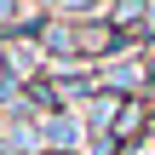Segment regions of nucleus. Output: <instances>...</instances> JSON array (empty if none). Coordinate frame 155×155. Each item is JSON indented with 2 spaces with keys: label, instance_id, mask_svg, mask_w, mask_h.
<instances>
[{
  "label": "nucleus",
  "instance_id": "obj_5",
  "mask_svg": "<svg viewBox=\"0 0 155 155\" xmlns=\"http://www.w3.org/2000/svg\"><path fill=\"white\" fill-rule=\"evenodd\" d=\"M0 86H6V81H0Z\"/></svg>",
  "mask_w": 155,
  "mask_h": 155
},
{
  "label": "nucleus",
  "instance_id": "obj_1",
  "mask_svg": "<svg viewBox=\"0 0 155 155\" xmlns=\"http://www.w3.org/2000/svg\"><path fill=\"white\" fill-rule=\"evenodd\" d=\"M75 132H81V127H75L69 115H58V121H46V138H52V144H75Z\"/></svg>",
  "mask_w": 155,
  "mask_h": 155
},
{
  "label": "nucleus",
  "instance_id": "obj_2",
  "mask_svg": "<svg viewBox=\"0 0 155 155\" xmlns=\"http://www.w3.org/2000/svg\"><path fill=\"white\" fill-rule=\"evenodd\" d=\"M46 46H52V52H69L75 35H69V29H46Z\"/></svg>",
  "mask_w": 155,
  "mask_h": 155
},
{
  "label": "nucleus",
  "instance_id": "obj_4",
  "mask_svg": "<svg viewBox=\"0 0 155 155\" xmlns=\"http://www.w3.org/2000/svg\"><path fill=\"white\" fill-rule=\"evenodd\" d=\"M63 6H86V0H63Z\"/></svg>",
  "mask_w": 155,
  "mask_h": 155
},
{
  "label": "nucleus",
  "instance_id": "obj_3",
  "mask_svg": "<svg viewBox=\"0 0 155 155\" xmlns=\"http://www.w3.org/2000/svg\"><path fill=\"white\" fill-rule=\"evenodd\" d=\"M12 12H17V0H0V17H12Z\"/></svg>",
  "mask_w": 155,
  "mask_h": 155
}]
</instances>
